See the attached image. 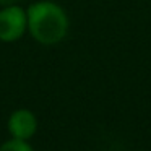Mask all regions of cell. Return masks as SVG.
Here are the masks:
<instances>
[{
    "label": "cell",
    "instance_id": "cell-1",
    "mask_svg": "<svg viewBox=\"0 0 151 151\" xmlns=\"http://www.w3.org/2000/svg\"><path fill=\"white\" fill-rule=\"evenodd\" d=\"M28 29L31 36L44 46H54L67 36L68 17L60 5L42 0L28 8Z\"/></svg>",
    "mask_w": 151,
    "mask_h": 151
},
{
    "label": "cell",
    "instance_id": "cell-2",
    "mask_svg": "<svg viewBox=\"0 0 151 151\" xmlns=\"http://www.w3.org/2000/svg\"><path fill=\"white\" fill-rule=\"evenodd\" d=\"M28 29V13L18 5L4 7L0 10V41H18Z\"/></svg>",
    "mask_w": 151,
    "mask_h": 151
},
{
    "label": "cell",
    "instance_id": "cell-3",
    "mask_svg": "<svg viewBox=\"0 0 151 151\" xmlns=\"http://www.w3.org/2000/svg\"><path fill=\"white\" fill-rule=\"evenodd\" d=\"M37 130V119L28 109H18L8 119V132L17 140H29Z\"/></svg>",
    "mask_w": 151,
    "mask_h": 151
},
{
    "label": "cell",
    "instance_id": "cell-4",
    "mask_svg": "<svg viewBox=\"0 0 151 151\" xmlns=\"http://www.w3.org/2000/svg\"><path fill=\"white\" fill-rule=\"evenodd\" d=\"M0 151H33V148H31V145L28 143L26 140L12 138V140L5 141V143L0 146Z\"/></svg>",
    "mask_w": 151,
    "mask_h": 151
},
{
    "label": "cell",
    "instance_id": "cell-5",
    "mask_svg": "<svg viewBox=\"0 0 151 151\" xmlns=\"http://www.w3.org/2000/svg\"><path fill=\"white\" fill-rule=\"evenodd\" d=\"M20 0H0V5L2 7H10V5H17Z\"/></svg>",
    "mask_w": 151,
    "mask_h": 151
}]
</instances>
